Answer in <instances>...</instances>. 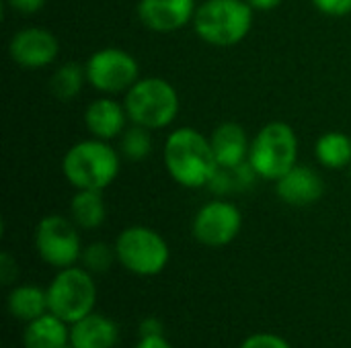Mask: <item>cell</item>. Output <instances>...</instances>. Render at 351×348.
Masks as SVG:
<instances>
[{
  "label": "cell",
  "mask_w": 351,
  "mask_h": 348,
  "mask_svg": "<svg viewBox=\"0 0 351 348\" xmlns=\"http://www.w3.org/2000/svg\"><path fill=\"white\" fill-rule=\"evenodd\" d=\"M84 84H88L84 66L78 64V62H66V64L58 66L56 72L51 74V78H49V92L58 101L68 103V101H74L82 92Z\"/></svg>",
  "instance_id": "obj_21"
},
{
  "label": "cell",
  "mask_w": 351,
  "mask_h": 348,
  "mask_svg": "<svg viewBox=\"0 0 351 348\" xmlns=\"http://www.w3.org/2000/svg\"><path fill=\"white\" fill-rule=\"evenodd\" d=\"M45 289L49 312L66 324H74L95 312L97 283L95 275L88 273L84 267L74 265L68 269H60Z\"/></svg>",
  "instance_id": "obj_7"
},
{
  "label": "cell",
  "mask_w": 351,
  "mask_h": 348,
  "mask_svg": "<svg viewBox=\"0 0 351 348\" xmlns=\"http://www.w3.org/2000/svg\"><path fill=\"white\" fill-rule=\"evenodd\" d=\"M315 8L327 16H348L351 14V0H313Z\"/></svg>",
  "instance_id": "obj_25"
},
{
  "label": "cell",
  "mask_w": 351,
  "mask_h": 348,
  "mask_svg": "<svg viewBox=\"0 0 351 348\" xmlns=\"http://www.w3.org/2000/svg\"><path fill=\"white\" fill-rule=\"evenodd\" d=\"M195 0H138L136 12L140 23L154 33H173L193 23Z\"/></svg>",
  "instance_id": "obj_12"
},
{
  "label": "cell",
  "mask_w": 351,
  "mask_h": 348,
  "mask_svg": "<svg viewBox=\"0 0 351 348\" xmlns=\"http://www.w3.org/2000/svg\"><path fill=\"white\" fill-rule=\"evenodd\" d=\"M6 310H8V314L14 320L27 324V322H31V320H35V318H39V316L49 312L47 289H43L39 285H31V283L14 285L8 291Z\"/></svg>",
  "instance_id": "obj_18"
},
{
  "label": "cell",
  "mask_w": 351,
  "mask_h": 348,
  "mask_svg": "<svg viewBox=\"0 0 351 348\" xmlns=\"http://www.w3.org/2000/svg\"><path fill=\"white\" fill-rule=\"evenodd\" d=\"M249 164L259 178L276 183L298 164V135L292 125L271 121L263 125L249 148Z\"/></svg>",
  "instance_id": "obj_5"
},
{
  "label": "cell",
  "mask_w": 351,
  "mask_h": 348,
  "mask_svg": "<svg viewBox=\"0 0 351 348\" xmlns=\"http://www.w3.org/2000/svg\"><path fill=\"white\" fill-rule=\"evenodd\" d=\"M6 2L12 10H16L21 14H35L45 6L47 0H6Z\"/></svg>",
  "instance_id": "obj_27"
},
{
  "label": "cell",
  "mask_w": 351,
  "mask_h": 348,
  "mask_svg": "<svg viewBox=\"0 0 351 348\" xmlns=\"http://www.w3.org/2000/svg\"><path fill=\"white\" fill-rule=\"evenodd\" d=\"M239 348H292L286 338H282L280 334L274 332H257L251 334L243 340V345Z\"/></svg>",
  "instance_id": "obj_24"
},
{
  "label": "cell",
  "mask_w": 351,
  "mask_h": 348,
  "mask_svg": "<svg viewBox=\"0 0 351 348\" xmlns=\"http://www.w3.org/2000/svg\"><path fill=\"white\" fill-rule=\"evenodd\" d=\"M276 195L286 205L308 207L321 201V197L325 195V183L315 168L306 164H296L276 180Z\"/></svg>",
  "instance_id": "obj_13"
},
{
  "label": "cell",
  "mask_w": 351,
  "mask_h": 348,
  "mask_svg": "<svg viewBox=\"0 0 351 348\" xmlns=\"http://www.w3.org/2000/svg\"><path fill=\"white\" fill-rule=\"evenodd\" d=\"M162 158L169 176L185 189H206L218 170L210 137L195 127H177L171 131Z\"/></svg>",
  "instance_id": "obj_1"
},
{
  "label": "cell",
  "mask_w": 351,
  "mask_h": 348,
  "mask_svg": "<svg viewBox=\"0 0 351 348\" xmlns=\"http://www.w3.org/2000/svg\"><path fill=\"white\" fill-rule=\"evenodd\" d=\"M350 178H351V166H350Z\"/></svg>",
  "instance_id": "obj_32"
},
{
  "label": "cell",
  "mask_w": 351,
  "mask_h": 348,
  "mask_svg": "<svg viewBox=\"0 0 351 348\" xmlns=\"http://www.w3.org/2000/svg\"><path fill=\"white\" fill-rule=\"evenodd\" d=\"M243 230L241 209L222 197L204 203L191 222L193 238L208 248H224L237 240Z\"/></svg>",
  "instance_id": "obj_10"
},
{
  "label": "cell",
  "mask_w": 351,
  "mask_h": 348,
  "mask_svg": "<svg viewBox=\"0 0 351 348\" xmlns=\"http://www.w3.org/2000/svg\"><path fill=\"white\" fill-rule=\"evenodd\" d=\"M247 2L253 6V10H263V12H267V10L278 8L284 0H247Z\"/></svg>",
  "instance_id": "obj_30"
},
{
  "label": "cell",
  "mask_w": 351,
  "mask_h": 348,
  "mask_svg": "<svg viewBox=\"0 0 351 348\" xmlns=\"http://www.w3.org/2000/svg\"><path fill=\"white\" fill-rule=\"evenodd\" d=\"M62 348H74L72 345H66V347H62Z\"/></svg>",
  "instance_id": "obj_31"
},
{
  "label": "cell",
  "mask_w": 351,
  "mask_h": 348,
  "mask_svg": "<svg viewBox=\"0 0 351 348\" xmlns=\"http://www.w3.org/2000/svg\"><path fill=\"white\" fill-rule=\"evenodd\" d=\"M317 162L329 170L351 166V135L343 131H327L315 144Z\"/></svg>",
  "instance_id": "obj_20"
},
{
  "label": "cell",
  "mask_w": 351,
  "mask_h": 348,
  "mask_svg": "<svg viewBox=\"0 0 351 348\" xmlns=\"http://www.w3.org/2000/svg\"><path fill=\"white\" fill-rule=\"evenodd\" d=\"M60 41L45 27H23L8 41L10 59L23 70H43L58 59Z\"/></svg>",
  "instance_id": "obj_11"
},
{
  "label": "cell",
  "mask_w": 351,
  "mask_h": 348,
  "mask_svg": "<svg viewBox=\"0 0 351 348\" xmlns=\"http://www.w3.org/2000/svg\"><path fill=\"white\" fill-rule=\"evenodd\" d=\"M113 246L117 263L136 277H156L171 260L169 242L160 232L148 226L123 228Z\"/></svg>",
  "instance_id": "obj_6"
},
{
  "label": "cell",
  "mask_w": 351,
  "mask_h": 348,
  "mask_svg": "<svg viewBox=\"0 0 351 348\" xmlns=\"http://www.w3.org/2000/svg\"><path fill=\"white\" fill-rule=\"evenodd\" d=\"M128 111L125 105L115 101L113 96H99L93 103H88L86 111H84V127L90 133V137L97 139H117L125 127H128Z\"/></svg>",
  "instance_id": "obj_14"
},
{
  "label": "cell",
  "mask_w": 351,
  "mask_h": 348,
  "mask_svg": "<svg viewBox=\"0 0 351 348\" xmlns=\"http://www.w3.org/2000/svg\"><path fill=\"white\" fill-rule=\"evenodd\" d=\"M70 217L80 230H97L107 219L103 191H76L70 201Z\"/></svg>",
  "instance_id": "obj_19"
},
{
  "label": "cell",
  "mask_w": 351,
  "mask_h": 348,
  "mask_svg": "<svg viewBox=\"0 0 351 348\" xmlns=\"http://www.w3.org/2000/svg\"><path fill=\"white\" fill-rule=\"evenodd\" d=\"M123 105L130 123L142 125L150 131H158L173 125L181 111V98L177 88L160 76L140 78L123 94Z\"/></svg>",
  "instance_id": "obj_3"
},
{
  "label": "cell",
  "mask_w": 351,
  "mask_h": 348,
  "mask_svg": "<svg viewBox=\"0 0 351 348\" xmlns=\"http://www.w3.org/2000/svg\"><path fill=\"white\" fill-rule=\"evenodd\" d=\"M119 154L130 162H142L152 154V135L150 129L142 125H130L119 135Z\"/></svg>",
  "instance_id": "obj_22"
},
{
  "label": "cell",
  "mask_w": 351,
  "mask_h": 348,
  "mask_svg": "<svg viewBox=\"0 0 351 348\" xmlns=\"http://www.w3.org/2000/svg\"><path fill=\"white\" fill-rule=\"evenodd\" d=\"M88 84L107 96L128 92L140 80L138 59L121 47H103L88 55L86 64Z\"/></svg>",
  "instance_id": "obj_9"
},
{
  "label": "cell",
  "mask_w": 351,
  "mask_h": 348,
  "mask_svg": "<svg viewBox=\"0 0 351 348\" xmlns=\"http://www.w3.org/2000/svg\"><path fill=\"white\" fill-rule=\"evenodd\" d=\"M134 348H173L171 343L165 338V334L158 336H140V340L136 343Z\"/></svg>",
  "instance_id": "obj_29"
},
{
  "label": "cell",
  "mask_w": 351,
  "mask_h": 348,
  "mask_svg": "<svg viewBox=\"0 0 351 348\" xmlns=\"http://www.w3.org/2000/svg\"><path fill=\"white\" fill-rule=\"evenodd\" d=\"M33 244L39 258L58 271L78 265L84 248L80 228L72 222V217H64L60 213L39 219L33 232Z\"/></svg>",
  "instance_id": "obj_8"
},
{
  "label": "cell",
  "mask_w": 351,
  "mask_h": 348,
  "mask_svg": "<svg viewBox=\"0 0 351 348\" xmlns=\"http://www.w3.org/2000/svg\"><path fill=\"white\" fill-rule=\"evenodd\" d=\"M66 345H70V324H66L51 312L25 324V348H62Z\"/></svg>",
  "instance_id": "obj_17"
},
{
  "label": "cell",
  "mask_w": 351,
  "mask_h": 348,
  "mask_svg": "<svg viewBox=\"0 0 351 348\" xmlns=\"http://www.w3.org/2000/svg\"><path fill=\"white\" fill-rule=\"evenodd\" d=\"M19 277V267H16V260L8 254V252H2L0 256V281L2 285H12Z\"/></svg>",
  "instance_id": "obj_26"
},
{
  "label": "cell",
  "mask_w": 351,
  "mask_h": 348,
  "mask_svg": "<svg viewBox=\"0 0 351 348\" xmlns=\"http://www.w3.org/2000/svg\"><path fill=\"white\" fill-rule=\"evenodd\" d=\"M158 334H165V326L158 318L150 316L140 322V336H158Z\"/></svg>",
  "instance_id": "obj_28"
},
{
  "label": "cell",
  "mask_w": 351,
  "mask_h": 348,
  "mask_svg": "<svg viewBox=\"0 0 351 348\" xmlns=\"http://www.w3.org/2000/svg\"><path fill=\"white\" fill-rule=\"evenodd\" d=\"M121 170V154L109 142L88 137L70 146L62 158V174L76 191H105Z\"/></svg>",
  "instance_id": "obj_2"
},
{
  "label": "cell",
  "mask_w": 351,
  "mask_h": 348,
  "mask_svg": "<svg viewBox=\"0 0 351 348\" xmlns=\"http://www.w3.org/2000/svg\"><path fill=\"white\" fill-rule=\"evenodd\" d=\"M210 144H212V150H214V156H216L218 166L234 168V166H241L243 162L249 160L251 142L247 137L245 127L239 125V123H234V121L220 123L212 131Z\"/></svg>",
  "instance_id": "obj_16"
},
{
  "label": "cell",
  "mask_w": 351,
  "mask_h": 348,
  "mask_svg": "<svg viewBox=\"0 0 351 348\" xmlns=\"http://www.w3.org/2000/svg\"><path fill=\"white\" fill-rule=\"evenodd\" d=\"M115 260H117L115 246H109L107 242H90L88 246L82 248L80 267H84L93 275H103L113 267Z\"/></svg>",
  "instance_id": "obj_23"
},
{
  "label": "cell",
  "mask_w": 351,
  "mask_h": 348,
  "mask_svg": "<svg viewBox=\"0 0 351 348\" xmlns=\"http://www.w3.org/2000/svg\"><path fill=\"white\" fill-rule=\"evenodd\" d=\"M119 343V326L105 314L90 312L82 320L70 324V345L74 348H115Z\"/></svg>",
  "instance_id": "obj_15"
},
{
  "label": "cell",
  "mask_w": 351,
  "mask_h": 348,
  "mask_svg": "<svg viewBox=\"0 0 351 348\" xmlns=\"http://www.w3.org/2000/svg\"><path fill=\"white\" fill-rule=\"evenodd\" d=\"M191 25L202 41L216 47H232L251 33L253 6L247 0H204Z\"/></svg>",
  "instance_id": "obj_4"
}]
</instances>
